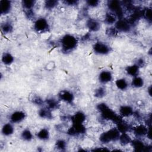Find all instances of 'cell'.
I'll list each match as a JSON object with an SVG mask.
<instances>
[{
  "label": "cell",
  "instance_id": "obj_1",
  "mask_svg": "<svg viewBox=\"0 0 152 152\" xmlns=\"http://www.w3.org/2000/svg\"><path fill=\"white\" fill-rule=\"evenodd\" d=\"M60 44L62 50L64 52H69L77 47L78 40L74 36L70 34H66L61 39Z\"/></svg>",
  "mask_w": 152,
  "mask_h": 152
},
{
  "label": "cell",
  "instance_id": "obj_2",
  "mask_svg": "<svg viewBox=\"0 0 152 152\" xmlns=\"http://www.w3.org/2000/svg\"><path fill=\"white\" fill-rule=\"evenodd\" d=\"M121 132L117 128H109L108 130L102 133L99 137V141L103 144H109L111 142L118 141Z\"/></svg>",
  "mask_w": 152,
  "mask_h": 152
},
{
  "label": "cell",
  "instance_id": "obj_3",
  "mask_svg": "<svg viewBox=\"0 0 152 152\" xmlns=\"http://www.w3.org/2000/svg\"><path fill=\"white\" fill-rule=\"evenodd\" d=\"M150 129H151L150 126H148L145 124L142 123L138 124L132 128L133 134L137 138L139 139L145 137H147V135Z\"/></svg>",
  "mask_w": 152,
  "mask_h": 152
},
{
  "label": "cell",
  "instance_id": "obj_4",
  "mask_svg": "<svg viewBox=\"0 0 152 152\" xmlns=\"http://www.w3.org/2000/svg\"><path fill=\"white\" fill-rule=\"evenodd\" d=\"M34 28L39 33H45L49 28V25L48 20L43 17H40L35 20L34 22Z\"/></svg>",
  "mask_w": 152,
  "mask_h": 152
},
{
  "label": "cell",
  "instance_id": "obj_5",
  "mask_svg": "<svg viewBox=\"0 0 152 152\" xmlns=\"http://www.w3.org/2000/svg\"><path fill=\"white\" fill-rule=\"evenodd\" d=\"M113 26L118 32L127 33L131 30L132 25L128 20L122 18L118 19Z\"/></svg>",
  "mask_w": 152,
  "mask_h": 152
},
{
  "label": "cell",
  "instance_id": "obj_6",
  "mask_svg": "<svg viewBox=\"0 0 152 152\" xmlns=\"http://www.w3.org/2000/svg\"><path fill=\"white\" fill-rule=\"evenodd\" d=\"M94 52L98 55H107L110 52V47L102 42H96L93 46Z\"/></svg>",
  "mask_w": 152,
  "mask_h": 152
},
{
  "label": "cell",
  "instance_id": "obj_7",
  "mask_svg": "<svg viewBox=\"0 0 152 152\" xmlns=\"http://www.w3.org/2000/svg\"><path fill=\"white\" fill-rule=\"evenodd\" d=\"M26 115L24 112L22 110H16L13 112L9 117L10 122L12 124H18L24 121L26 118Z\"/></svg>",
  "mask_w": 152,
  "mask_h": 152
},
{
  "label": "cell",
  "instance_id": "obj_8",
  "mask_svg": "<svg viewBox=\"0 0 152 152\" xmlns=\"http://www.w3.org/2000/svg\"><path fill=\"white\" fill-rule=\"evenodd\" d=\"M134 111L133 108L126 104H124L120 106L119 109V116L122 118H126L133 115Z\"/></svg>",
  "mask_w": 152,
  "mask_h": 152
},
{
  "label": "cell",
  "instance_id": "obj_9",
  "mask_svg": "<svg viewBox=\"0 0 152 152\" xmlns=\"http://www.w3.org/2000/svg\"><path fill=\"white\" fill-rule=\"evenodd\" d=\"M59 99L67 103H71L74 99L73 93L69 90H61L58 94Z\"/></svg>",
  "mask_w": 152,
  "mask_h": 152
},
{
  "label": "cell",
  "instance_id": "obj_10",
  "mask_svg": "<svg viewBox=\"0 0 152 152\" xmlns=\"http://www.w3.org/2000/svg\"><path fill=\"white\" fill-rule=\"evenodd\" d=\"M12 8V2L8 0L0 1V12L2 15H5L10 13Z\"/></svg>",
  "mask_w": 152,
  "mask_h": 152
},
{
  "label": "cell",
  "instance_id": "obj_11",
  "mask_svg": "<svg viewBox=\"0 0 152 152\" xmlns=\"http://www.w3.org/2000/svg\"><path fill=\"white\" fill-rule=\"evenodd\" d=\"M112 78V74L107 70L101 71L99 75V80L102 84H107L110 82Z\"/></svg>",
  "mask_w": 152,
  "mask_h": 152
},
{
  "label": "cell",
  "instance_id": "obj_12",
  "mask_svg": "<svg viewBox=\"0 0 152 152\" xmlns=\"http://www.w3.org/2000/svg\"><path fill=\"white\" fill-rule=\"evenodd\" d=\"M86 26L90 31L96 32L100 30V23L96 19L90 18L86 23Z\"/></svg>",
  "mask_w": 152,
  "mask_h": 152
},
{
  "label": "cell",
  "instance_id": "obj_13",
  "mask_svg": "<svg viewBox=\"0 0 152 152\" xmlns=\"http://www.w3.org/2000/svg\"><path fill=\"white\" fill-rule=\"evenodd\" d=\"M118 20V17L114 13L108 11L104 15V22L110 26H113Z\"/></svg>",
  "mask_w": 152,
  "mask_h": 152
},
{
  "label": "cell",
  "instance_id": "obj_14",
  "mask_svg": "<svg viewBox=\"0 0 152 152\" xmlns=\"http://www.w3.org/2000/svg\"><path fill=\"white\" fill-rule=\"evenodd\" d=\"M14 132V128L13 124L9 122L3 125L1 129V133L4 136H10L13 134Z\"/></svg>",
  "mask_w": 152,
  "mask_h": 152
},
{
  "label": "cell",
  "instance_id": "obj_15",
  "mask_svg": "<svg viewBox=\"0 0 152 152\" xmlns=\"http://www.w3.org/2000/svg\"><path fill=\"white\" fill-rule=\"evenodd\" d=\"M85 120H86V115L83 112L81 111H78L76 112L71 117V121L72 124H83Z\"/></svg>",
  "mask_w": 152,
  "mask_h": 152
},
{
  "label": "cell",
  "instance_id": "obj_16",
  "mask_svg": "<svg viewBox=\"0 0 152 152\" xmlns=\"http://www.w3.org/2000/svg\"><path fill=\"white\" fill-rule=\"evenodd\" d=\"M131 144H132V146L135 149V150L137 151H144L146 147L142 141L141 139L137 138L134 140H132Z\"/></svg>",
  "mask_w": 152,
  "mask_h": 152
},
{
  "label": "cell",
  "instance_id": "obj_17",
  "mask_svg": "<svg viewBox=\"0 0 152 152\" xmlns=\"http://www.w3.org/2000/svg\"><path fill=\"white\" fill-rule=\"evenodd\" d=\"M126 72L129 76L132 77L139 75L140 68L135 64L129 65L126 68Z\"/></svg>",
  "mask_w": 152,
  "mask_h": 152
},
{
  "label": "cell",
  "instance_id": "obj_18",
  "mask_svg": "<svg viewBox=\"0 0 152 152\" xmlns=\"http://www.w3.org/2000/svg\"><path fill=\"white\" fill-rule=\"evenodd\" d=\"M132 139L131 138L128 132H123L121 133L120 136L119 137L118 141L119 143L124 146H125L129 144H130L132 141Z\"/></svg>",
  "mask_w": 152,
  "mask_h": 152
},
{
  "label": "cell",
  "instance_id": "obj_19",
  "mask_svg": "<svg viewBox=\"0 0 152 152\" xmlns=\"http://www.w3.org/2000/svg\"><path fill=\"white\" fill-rule=\"evenodd\" d=\"M1 61L5 65H11L14 61V58L10 53L4 52L2 55Z\"/></svg>",
  "mask_w": 152,
  "mask_h": 152
},
{
  "label": "cell",
  "instance_id": "obj_20",
  "mask_svg": "<svg viewBox=\"0 0 152 152\" xmlns=\"http://www.w3.org/2000/svg\"><path fill=\"white\" fill-rule=\"evenodd\" d=\"M50 134L49 131L47 128H43L40 129L36 134V137L40 140L46 141L49 138Z\"/></svg>",
  "mask_w": 152,
  "mask_h": 152
},
{
  "label": "cell",
  "instance_id": "obj_21",
  "mask_svg": "<svg viewBox=\"0 0 152 152\" xmlns=\"http://www.w3.org/2000/svg\"><path fill=\"white\" fill-rule=\"evenodd\" d=\"M131 84L133 87L139 88L143 87L144 84V81L142 77L138 75V76L132 77V80L131 81Z\"/></svg>",
  "mask_w": 152,
  "mask_h": 152
},
{
  "label": "cell",
  "instance_id": "obj_22",
  "mask_svg": "<svg viewBox=\"0 0 152 152\" xmlns=\"http://www.w3.org/2000/svg\"><path fill=\"white\" fill-rule=\"evenodd\" d=\"M38 114L41 118H44V119H52V118H53V115H52L51 110H50L49 109H48L46 107L40 109L39 110Z\"/></svg>",
  "mask_w": 152,
  "mask_h": 152
},
{
  "label": "cell",
  "instance_id": "obj_23",
  "mask_svg": "<svg viewBox=\"0 0 152 152\" xmlns=\"http://www.w3.org/2000/svg\"><path fill=\"white\" fill-rule=\"evenodd\" d=\"M115 85L118 89L121 90H125L128 87V83L126 79L121 78L116 80Z\"/></svg>",
  "mask_w": 152,
  "mask_h": 152
},
{
  "label": "cell",
  "instance_id": "obj_24",
  "mask_svg": "<svg viewBox=\"0 0 152 152\" xmlns=\"http://www.w3.org/2000/svg\"><path fill=\"white\" fill-rule=\"evenodd\" d=\"M45 103L46 104V107L49 109L50 110H53L58 108V102L56 99L54 98H49L45 100Z\"/></svg>",
  "mask_w": 152,
  "mask_h": 152
},
{
  "label": "cell",
  "instance_id": "obj_25",
  "mask_svg": "<svg viewBox=\"0 0 152 152\" xmlns=\"http://www.w3.org/2000/svg\"><path fill=\"white\" fill-rule=\"evenodd\" d=\"M1 31L4 34L11 33L13 30V26L10 21H5L1 24Z\"/></svg>",
  "mask_w": 152,
  "mask_h": 152
},
{
  "label": "cell",
  "instance_id": "obj_26",
  "mask_svg": "<svg viewBox=\"0 0 152 152\" xmlns=\"http://www.w3.org/2000/svg\"><path fill=\"white\" fill-rule=\"evenodd\" d=\"M36 2L35 1L33 0H23L21 1V5L25 11L33 10Z\"/></svg>",
  "mask_w": 152,
  "mask_h": 152
},
{
  "label": "cell",
  "instance_id": "obj_27",
  "mask_svg": "<svg viewBox=\"0 0 152 152\" xmlns=\"http://www.w3.org/2000/svg\"><path fill=\"white\" fill-rule=\"evenodd\" d=\"M21 137L23 140L27 141H31L33 138V135L32 132L28 129H24L21 134Z\"/></svg>",
  "mask_w": 152,
  "mask_h": 152
},
{
  "label": "cell",
  "instance_id": "obj_28",
  "mask_svg": "<svg viewBox=\"0 0 152 152\" xmlns=\"http://www.w3.org/2000/svg\"><path fill=\"white\" fill-rule=\"evenodd\" d=\"M106 94V89L104 87H100L97 88H96L94 91V96L99 99H101L104 97Z\"/></svg>",
  "mask_w": 152,
  "mask_h": 152
},
{
  "label": "cell",
  "instance_id": "obj_29",
  "mask_svg": "<svg viewBox=\"0 0 152 152\" xmlns=\"http://www.w3.org/2000/svg\"><path fill=\"white\" fill-rule=\"evenodd\" d=\"M58 4V1L55 0H48L45 1L44 3L45 8L47 10H50L54 9Z\"/></svg>",
  "mask_w": 152,
  "mask_h": 152
},
{
  "label": "cell",
  "instance_id": "obj_30",
  "mask_svg": "<svg viewBox=\"0 0 152 152\" xmlns=\"http://www.w3.org/2000/svg\"><path fill=\"white\" fill-rule=\"evenodd\" d=\"M118 33V31L116 30L114 26H110L106 30V34L110 37L115 36Z\"/></svg>",
  "mask_w": 152,
  "mask_h": 152
},
{
  "label": "cell",
  "instance_id": "obj_31",
  "mask_svg": "<svg viewBox=\"0 0 152 152\" xmlns=\"http://www.w3.org/2000/svg\"><path fill=\"white\" fill-rule=\"evenodd\" d=\"M151 15L152 11L151 8H146L142 12V15L144 18L150 23L151 21Z\"/></svg>",
  "mask_w": 152,
  "mask_h": 152
},
{
  "label": "cell",
  "instance_id": "obj_32",
  "mask_svg": "<svg viewBox=\"0 0 152 152\" xmlns=\"http://www.w3.org/2000/svg\"><path fill=\"white\" fill-rule=\"evenodd\" d=\"M56 147L60 150H64L66 148V142L62 139L58 140L55 143Z\"/></svg>",
  "mask_w": 152,
  "mask_h": 152
},
{
  "label": "cell",
  "instance_id": "obj_33",
  "mask_svg": "<svg viewBox=\"0 0 152 152\" xmlns=\"http://www.w3.org/2000/svg\"><path fill=\"white\" fill-rule=\"evenodd\" d=\"M31 100L32 101V102L34 104L38 105V106L44 105L43 104L45 103V102L43 100V99L41 97H40L38 96H36V95L33 96V97L31 98Z\"/></svg>",
  "mask_w": 152,
  "mask_h": 152
},
{
  "label": "cell",
  "instance_id": "obj_34",
  "mask_svg": "<svg viewBox=\"0 0 152 152\" xmlns=\"http://www.w3.org/2000/svg\"><path fill=\"white\" fill-rule=\"evenodd\" d=\"M87 5L90 8H96L99 5L100 1L97 0H89L86 1Z\"/></svg>",
  "mask_w": 152,
  "mask_h": 152
},
{
  "label": "cell",
  "instance_id": "obj_35",
  "mask_svg": "<svg viewBox=\"0 0 152 152\" xmlns=\"http://www.w3.org/2000/svg\"><path fill=\"white\" fill-rule=\"evenodd\" d=\"M63 2L65 4V5H66L68 6H75L78 4V1H73V0H66V1H63Z\"/></svg>",
  "mask_w": 152,
  "mask_h": 152
},
{
  "label": "cell",
  "instance_id": "obj_36",
  "mask_svg": "<svg viewBox=\"0 0 152 152\" xmlns=\"http://www.w3.org/2000/svg\"><path fill=\"white\" fill-rule=\"evenodd\" d=\"M135 65H137L140 68L141 67H143L145 65V61L143 58H139L137 62L135 64Z\"/></svg>",
  "mask_w": 152,
  "mask_h": 152
},
{
  "label": "cell",
  "instance_id": "obj_37",
  "mask_svg": "<svg viewBox=\"0 0 152 152\" xmlns=\"http://www.w3.org/2000/svg\"><path fill=\"white\" fill-rule=\"evenodd\" d=\"M54 67H55V65H54V63L52 61L48 63L46 66V68L48 70H52V69H53Z\"/></svg>",
  "mask_w": 152,
  "mask_h": 152
},
{
  "label": "cell",
  "instance_id": "obj_38",
  "mask_svg": "<svg viewBox=\"0 0 152 152\" xmlns=\"http://www.w3.org/2000/svg\"><path fill=\"white\" fill-rule=\"evenodd\" d=\"M151 86L149 87V88H148V94H149V95L151 96Z\"/></svg>",
  "mask_w": 152,
  "mask_h": 152
}]
</instances>
